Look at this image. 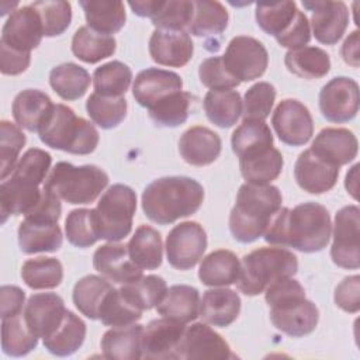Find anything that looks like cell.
Returning <instances> with one entry per match:
<instances>
[{
	"mask_svg": "<svg viewBox=\"0 0 360 360\" xmlns=\"http://www.w3.org/2000/svg\"><path fill=\"white\" fill-rule=\"evenodd\" d=\"M131 82V69L120 60L107 62L93 73L94 93L105 97H124Z\"/></svg>",
	"mask_w": 360,
	"mask_h": 360,
	"instance_id": "obj_45",
	"label": "cell"
},
{
	"mask_svg": "<svg viewBox=\"0 0 360 360\" xmlns=\"http://www.w3.org/2000/svg\"><path fill=\"white\" fill-rule=\"evenodd\" d=\"M240 271L238 256L226 249H218L207 255L198 269V278L208 287H225L236 283Z\"/></svg>",
	"mask_w": 360,
	"mask_h": 360,
	"instance_id": "obj_30",
	"label": "cell"
},
{
	"mask_svg": "<svg viewBox=\"0 0 360 360\" xmlns=\"http://www.w3.org/2000/svg\"><path fill=\"white\" fill-rule=\"evenodd\" d=\"M184 329V323L169 318L150 321L142 332L141 359H177V346Z\"/></svg>",
	"mask_w": 360,
	"mask_h": 360,
	"instance_id": "obj_16",
	"label": "cell"
},
{
	"mask_svg": "<svg viewBox=\"0 0 360 360\" xmlns=\"http://www.w3.org/2000/svg\"><path fill=\"white\" fill-rule=\"evenodd\" d=\"M360 210L357 205H346L336 212L333 224V242L330 257L342 269L357 270L360 267Z\"/></svg>",
	"mask_w": 360,
	"mask_h": 360,
	"instance_id": "obj_9",
	"label": "cell"
},
{
	"mask_svg": "<svg viewBox=\"0 0 360 360\" xmlns=\"http://www.w3.org/2000/svg\"><path fill=\"white\" fill-rule=\"evenodd\" d=\"M335 304L349 312L356 314L360 309V277L357 274L343 278L335 288Z\"/></svg>",
	"mask_w": 360,
	"mask_h": 360,
	"instance_id": "obj_59",
	"label": "cell"
},
{
	"mask_svg": "<svg viewBox=\"0 0 360 360\" xmlns=\"http://www.w3.org/2000/svg\"><path fill=\"white\" fill-rule=\"evenodd\" d=\"M228 72L239 82L259 79L267 69L269 53L256 38L239 35L231 39L222 56Z\"/></svg>",
	"mask_w": 360,
	"mask_h": 360,
	"instance_id": "obj_10",
	"label": "cell"
},
{
	"mask_svg": "<svg viewBox=\"0 0 360 360\" xmlns=\"http://www.w3.org/2000/svg\"><path fill=\"white\" fill-rule=\"evenodd\" d=\"M200 292L195 287L176 284L167 288L156 311L163 318L188 323L200 316Z\"/></svg>",
	"mask_w": 360,
	"mask_h": 360,
	"instance_id": "obj_28",
	"label": "cell"
},
{
	"mask_svg": "<svg viewBox=\"0 0 360 360\" xmlns=\"http://www.w3.org/2000/svg\"><path fill=\"white\" fill-rule=\"evenodd\" d=\"M202 186L186 176H167L149 183L142 193V210L155 224L169 225L198 211Z\"/></svg>",
	"mask_w": 360,
	"mask_h": 360,
	"instance_id": "obj_2",
	"label": "cell"
},
{
	"mask_svg": "<svg viewBox=\"0 0 360 360\" xmlns=\"http://www.w3.org/2000/svg\"><path fill=\"white\" fill-rule=\"evenodd\" d=\"M96 215L100 239L120 242L129 235L136 211V194L125 184H112L97 202Z\"/></svg>",
	"mask_w": 360,
	"mask_h": 360,
	"instance_id": "obj_8",
	"label": "cell"
},
{
	"mask_svg": "<svg viewBox=\"0 0 360 360\" xmlns=\"http://www.w3.org/2000/svg\"><path fill=\"white\" fill-rule=\"evenodd\" d=\"M181 89L183 80L177 73L159 68H148L136 75L132 96L139 105L149 110L165 97L181 91Z\"/></svg>",
	"mask_w": 360,
	"mask_h": 360,
	"instance_id": "obj_20",
	"label": "cell"
},
{
	"mask_svg": "<svg viewBox=\"0 0 360 360\" xmlns=\"http://www.w3.org/2000/svg\"><path fill=\"white\" fill-rule=\"evenodd\" d=\"M165 248L172 267L188 270L201 260L207 249V233L198 222L186 221L172 228Z\"/></svg>",
	"mask_w": 360,
	"mask_h": 360,
	"instance_id": "obj_11",
	"label": "cell"
},
{
	"mask_svg": "<svg viewBox=\"0 0 360 360\" xmlns=\"http://www.w3.org/2000/svg\"><path fill=\"white\" fill-rule=\"evenodd\" d=\"M276 100V89L267 82H259L250 86L242 101L243 121H264L273 108Z\"/></svg>",
	"mask_w": 360,
	"mask_h": 360,
	"instance_id": "obj_53",
	"label": "cell"
},
{
	"mask_svg": "<svg viewBox=\"0 0 360 360\" xmlns=\"http://www.w3.org/2000/svg\"><path fill=\"white\" fill-rule=\"evenodd\" d=\"M120 290L141 311H146L155 308L162 301L167 291V285L162 277L149 274L121 285Z\"/></svg>",
	"mask_w": 360,
	"mask_h": 360,
	"instance_id": "obj_48",
	"label": "cell"
},
{
	"mask_svg": "<svg viewBox=\"0 0 360 360\" xmlns=\"http://www.w3.org/2000/svg\"><path fill=\"white\" fill-rule=\"evenodd\" d=\"M132 11L139 17H149L152 18L156 13L160 0H141V1H129L128 3Z\"/></svg>",
	"mask_w": 360,
	"mask_h": 360,
	"instance_id": "obj_63",
	"label": "cell"
},
{
	"mask_svg": "<svg viewBox=\"0 0 360 360\" xmlns=\"http://www.w3.org/2000/svg\"><path fill=\"white\" fill-rule=\"evenodd\" d=\"M309 149L328 163L340 167L354 160L359 142L356 135L346 128H323Z\"/></svg>",
	"mask_w": 360,
	"mask_h": 360,
	"instance_id": "obj_24",
	"label": "cell"
},
{
	"mask_svg": "<svg viewBox=\"0 0 360 360\" xmlns=\"http://www.w3.org/2000/svg\"><path fill=\"white\" fill-rule=\"evenodd\" d=\"M42 190L38 184L10 176L0 184L1 224L10 215H27L41 200Z\"/></svg>",
	"mask_w": 360,
	"mask_h": 360,
	"instance_id": "obj_26",
	"label": "cell"
},
{
	"mask_svg": "<svg viewBox=\"0 0 360 360\" xmlns=\"http://www.w3.org/2000/svg\"><path fill=\"white\" fill-rule=\"evenodd\" d=\"M312 11L311 27L318 42L335 45L343 37L349 24V8L343 1H302Z\"/></svg>",
	"mask_w": 360,
	"mask_h": 360,
	"instance_id": "obj_17",
	"label": "cell"
},
{
	"mask_svg": "<svg viewBox=\"0 0 360 360\" xmlns=\"http://www.w3.org/2000/svg\"><path fill=\"white\" fill-rule=\"evenodd\" d=\"M283 195L276 186H240L236 202L229 214V229L240 243H252L264 235L271 218L281 208Z\"/></svg>",
	"mask_w": 360,
	"mask_h": 360,
	"instance_id": "obj_3",
	"label": "cell"
},
{
	"mask_svg": "<svg viewBox=\"0 0 360 360\" xmlns=\"http://www.w3.org/2000/svg\"><path fill=\"white\" fill-rule=\"evenodd\" d=\"M31 6L38 11L41 17L45 37L60 35L70 25L72 6L69 1L39 0L31 3Z\"/></svg>",
	"mask_w": 360,
	"mask_h": 360,
	"instance_id": "obj_54",
	"label": "cell"
},
{
	"mask_svg": "<svg viewBox=\"0 0 360 360\" xmlns=\"http://www.w3.org/2000/svg\"><path fill=\"white\" fill-rule=\"evenodd\" d=\"M198 76L201 83L211 90H228L240 84V82L225 68L222 56L204 59L198 68Z\"/></svg>",
	"mask_w": 360,
	"mask_h": 360,
	"instance_id": "obj_57",
	"label": "cell"
},
{
	"mask_svg": "<svg viewBox=\"0 0 360 360\" xmlns=\"http://www.w3.org/2000/svg\"><path fill=\"white\" fill-rule=\"evenodd\" d=\"M108 184L107 173L94 165L73 166L59 162L44 183V188L69 204H90Z\"/></svg>",
	"mask_w": 360,
	"mask_h": 360,
	"instance_id": "obj_7",
	"label": "cell"
},
{
	"mask_svg": "<svg viewBox=\"0 0 360 360\" xmlns=\"http://www.w3.org/2000/svg\"><path fill=\"white\" fill-rule=\"evenodd\" d=\"M31 62V52H21L0 44V70L3 75L15 76L27 70Z\"/></svg>",
	"mask_w": 360,
	"mask_h": 360,
	"instance_id": "obj_60",
	"label": "cell"
},
{
	"mask_svg": "<svg viewBox=\"0 0 360 360\" xmlns=\"http://www.w3.org/2000/svg\"><path fill=\"white\" fill-rule=\"evenodd\" d=\"M278 139L290 146L305 145L314 134V121L309 110L298 100L285 98L278 103L271 117Z\"/></svg>",
	"mask_w": 360,
	"mask_h": 360,
	"instance_id": "obj_13",
	"label": "cell"
},
{
	"mask_svg": "<svg viewBox=\"0 0 360 360\" xmlns=\"http://www.w3.org/2000/svg\"><path fill=\"white\" fill-rule=\"evenodd\" d=\"M270 321L283 333L301 338L315 330L319 319L316 305L305 298L304 287L292 277H283L266 290Z\"/></svg>",
	"mask_w": 360,
	"mask_h": 360,
	"instance_id": "obj_4",
	"label": "cell"
},
{
	"mask_svg": "<svg viewBox=\"0 0 360 360\" xmlns=\"http://www.w3.org/2000/svg\"><path fill=\"white\" fill-rule=\"evenodd\" d=\"M222 149L218 134L207 127L188 128L179 141V150L184 162L191 166H208L217 160Z\"/></svg>",
	"mask_w": 360,
	"mask_h": 360,
	"instance_id": "obj_25",
	"label": "cell"
},
{
	"mask_svg": "<svg viewBox=\"0 0 360 360\" xmlns=\"http://www.w3.org/2000/svg\"><path fill=\"white\" fill-rule=\"evenodd\" d=\"M194 13V3L188 0H160V4L153 14L152 24L156 30L184 31L190 25Z\"/></svg>",
	"mask_w": 360,
	"mask_h": 360,
	"instance_id": "obj_52",
	"label": "cell"
},
{
	"mask_svg": "<svg viewBox=\"0 0 360 360\" xmlns=\"http://www.w3.org/2000/svg\"><path fill=\"white\" fill-rule=\"evenodd\" d=\"M38 336L30 329L21 314L1 319V347L7 356L22 357L38 345Z\"/></svg>",
	"mask_w": 360,
	"mask_h": 360,
	"instance_id": "obj_41",
	"label": "cell"
},
{
	"mask_svg": "<svg viewBox=\"0 0 360 360\" xmlns=\"http://www.w3.org/2000/svg\"><path fill=\"white\" fill-rule=\"evenodd\" d=\"M52 107L53 103L48 94L41 90L27 89L15 96L11 111L20 128L38 132Z\"/></svg>",
	"mask_w": 360,
	"mask_h": 360,
	"instance_id": "obj_29",
	"label": "cell"
},
{
	"mask_svg": "<svg viewBox=\"0 0 360 360\" xmlns=\"http://www.w3.org/2000/svg\"><path fill=\"white\" fill-rule=\"evenodd\" d=\"M44 37L42 21L38 11L31 6H22L11 11L1 30L0 44L21 52H31Z\"/></svg>",
	"mask_w": 360,
	"mask_h": 360,
	"instance_id": "obj_15",
	"label": "cell"
},
{
	"mask_svg": "<svg viewBox=\"0 0 360 360\" xmlns=\"http://www.w3.org/2000/svg\"><path fill=\"white\" fill-rule=\"evenodd\" d=\"M111 288V281L103 276H84L73 287V304L86 318L98 319L100 308Z\"/></svg>",
	"mask_w": 360,
	"mask_h": 360,
	"instance_id": "obj_37",
	"label": "cell"
},
{
	"mask_svg": "<svg viewBox=\"0 0 360 360\" xmlns=\"http://www.w3.org/2000/svg\"><path fill=\"white\" fill-rule=\"evenodd\" d=\"M143 326L138 323L112 326L101 338L103 356L107 359L135 360L141 359V339Z\"/></svg>",
	"mask_w": 360,
	"mask_h": 360,
	"instance_id": "obj_31",
	"label": "cell"
},
{
	"mask_svg": "<svg viewBox=\"0 0 360 360\" xmlns=\"http://www.w3.org/2000/svg\"><path fill=\"white\" fill-rule=\"evenodd\" d=\"M194 3V13L188 25V32L195 37L219 35L228 25V11L219 1L197 0Z\"/></svg>",
	"mask_w": 360,
	"mask_h": 360,
	"instance_id": "obj_43",
	"label": "cell"
},
{
	"mask_svg": "<svg viewBox=\"0 0 360 360\" xmlns=\"http://www.w3.org/2000/svg\"><path fill=\"white\" fill-rule=\"evenodd\" d=\"M359 84L356 80L339 76L329 80L319 93V110L330 122L343 124L359 112Z\"/></svg>",
	"mask_w": 360,
	"mask_h": 360,
	"instance_id": "obj_12",
	"label": "cell"
},
{
	"mask_svg": "<svg viewBox=\"0 0 360 360\" xmlns=\"http://www.w3.org/2000/svg\"><path fill=\"white\" fill-rule=\"evenodd\" d=\"M339 169L335 165L316 156L311 149L300 153L295 166L294 177L297 184L309 194H322L335 187Z\"/></svg>",
	"mask_w": 360,
	"mask_h": 360,
	"instance_id": "obj_21",
	"label": "cell"
},
{
	"mask_svg": "<svg viewBox=\"0 0 360 360\" xmlns=\"http://www.w3.org/2000/svg\"><path fill=\"white\" fill-rule=\"evenodd\" d=\"M311 39V27L307 15L298 10L295 18L288 25V28L276 37V41L288 49H298L305 46Z\"/></svg>",
	"mask_w": 360,
	"mask_h": 360,
	"instance_id": "obj_58",
	"label": "cell"
},
{
	"mask_svg": "<svg viewBox=\"0 0 360 360\" xmlns=\"http://www.w3.org/2000/svg\"><path fill=\"white\" fill-rule=\"evenodd\" d=\"M93 266L104 278L121 285L142 277V269L131 260L127 245L117 242L97 248L93 255Z\"/></svg>",
	"mask_w": 360,
	"mask_h": 360,
	"instance_id": "obj_19",
	"label": "cell"
},
{
	"mask_svg": "<svg viewBox=\"0 0 360 360\" xmlns=\"http://www.w3.org/2000/svg\"><path fill=\"white\" fill-rule=\"evenodd\" d=\"M65 302L55 292L32 294L22 311L27 325L38 338H48L62 323L66 314Z\"/></svg>",
	"mask_w": 360,
	"mask_h": 360,
	"instance_id": "obj_18",
	"label": "cell"
},
{
	"mask_svg": "<svg viewBox=\"0 0 360 360\" xmlns=\"http://www.w3.org/2000/svg\"><path fill=\"white\" fill-rule=\"evenodd\" d=\"M86 338V323L72 311H66L58 329L44 339V346L49 353L66 357L80 349Z\"/></svg>",
	"mask_w": 360,
	"mask_h": 360,
	"instance_id": "obj_35",
	"label": "cell"
},
{
	"mask_svg": "<svg viewBox=\"0 0 360 360\" xmlns=\"http://www.w3.org/2000/svg\"><path fill=\"white\" fill-rule=\"evenodd\" d=\"M21 278L32 290H51L62 283L63 267L55 257L28 259L21 267Z\"/></svg>",
	"mask_w": 360,
	"mask_h": 360,
	"instance_id": "obj_44",
	"label": "cell"
},
{
	"mask_svg": "<svg viewBox=\"0 0 360 360\" xmlns=\"http://www.w3.org/2000/svg\"><path fill=\"white\" fill-rule=\"evenodd\" d=\"M194 45L186 31L155 30L149 39L150 58L163 66L181 68L188 63Z\"/></svg>",
	"mask_w": 360,
	"mask_h": 360,
	"instance_id": "obj_23",
	"label": "cell"
},
{
	"mask_svg": "<svg viewBox=\"0 0 360 360\" xmlns=\"http://www.w3.org/2000/svg\"><path fill=\"white\" fill-rule=\"evenodd\" d=\"M332 222L328 210L318 202H302L280 208L271 218L264 240L278 248H292L304 253L321 252L330 239Z\"/></svg>",
	"mask_w": 360,
	"mask_h": 360,
	"instance_id": "obj_1",
	"label": "cell"
},
{
	"mask_svg": "<svg viewBox=\"0 0 360 360\" xmlns=\"http://www.w3.org/2000/svg\"><path fill=\"white\" fill-rule=\"evenodd\" d=\"M89 72L72 62L55 66L49 73V84L63 100L73 101L83 97L90 86Z\"/></svg>",
	"mask_w": 360,
	"mask_h": 360,
	"instance_id": "obj_39",
	"label": "cell"
},
{
	"mask_svg": "<svg viewBox=\"0 0 360 360\" xmlns=\"http://www.w3.org/2000/svg\"><path fill=\"white\" fill-rule=\"evenodd\" d=\"M207 118L219 128L236 124L242 114V98L236 90H210L204 97Z\"/></svg>",
	"mask_w": 360,
	"mask_h": 360,
	"instance_id": "obj_38",
	"label": "cell"
},
{
	"mask_svg": "<svg viewBox=\"0 0 360 360\" xmlns=\"http://www.w3.org/2000/svg\"><path fill=\"white\" fill-rule=\"evenodd\" d=\"M298 270L297 256L283 248H259L243 256L236 285L240 292L255 297L271 283L292 277Z\"/></svg>",
	"mask_w": 360,
	"mask_h": 360,
	"instance_id": "obj_6",
	"label": "cell"
},
{
	"mask_svg": "<svg viewBox=\"0 0 360 360\" xmlns=\"http://www.w3.org/2000/svg\"><path fill=\"white\" fill-rule=\"evenodd\" d=\"M240 298L236 291L229 288L207 290L200 301V316L208 325L225 328L239 315Z\"/></svg>",
	"mask_w": 360,
	"mask_h": 360,
	"instance_id": "obj_27",
	"label": "cell"
},
{
	"mask_svg": "<svg viewBox=\"0 0 360 360\" xmlns=\"http://www.w3.org/2000/svg\"><path fill=\"white\" fill-rule=\"evenodd\" d=\"M343 60L353 66L359 68L360 65V41H359V31H353L343 42L340 49Z\"/></svg>",
	"mask_w": 360,
	"mask_h": 360,
	"instance_id": "obj_62",
	"label": "cell"
},
{
	"mask_svg": "<svg viewBox=\"0 0 360 360\" xmlns=\"http://www.w3.org/2000/svg\"><path fill=\"white\" fill-rule=\"evenodd\" d=\"M176 354L181 360H224L233 357L228 342L202 322L193 323L184 329Z\"/></svg>",
	"mask_w": 360,
	"mask_h": 360,
	"instance_id": "obj_14",
	"label": "cell"
},
{
	"mask_svg": "<svg viewBox=\"0 0 360 360\" xmlns=\"http://www.w3.org/2000/svg\"><path fill=\"white\" fill-rule=\"evenodd\" d=\"M51 163L52 158L48 152L39 148H31L20 158L10 176L41 186L46 180Z\"/></svg>",
	"mask_w": 360,
	"mask_h": 360,
	"instance_id": "obj_56",
	"label": "cell"
},
{
	"mask_svg": "<svg viewBox=\"0 0 360 360\" xmlns=\"http://www.w3.org/2000/svg\"><path fill=\"white\" fill-rule=\"evenodd\" d=\"M127 107L124 97H105L97 93L90 94L86 101V111L90 120L103 129L118 127L127 115Z\"/></svg>",
	"mask_w": 360,
	"mask_h": 360,
	"instance_id": "obj_47",
	"label": "cell"
},
{
	"mask_svg": "<svg viewBox=\"0 0 360 360\" xmlns=\"http://www.w3.org/2000/svg\"><path fill=\"white\" fill-rule=\"evenodd\" d=\"M62 231L58 221L25 215L18 226V245L22 253L56 252L62 246Z\"/></svg>",
	"mask_w": 360,
	"mask_h": 360,
	"instance_id": "obj_22",
	"label": "cell"
},
{
	"mask_svg": "<svg viewBox=\"0 0 360 360\" xmlns=\"http://www.w3.org/2000/svg\"><path fill=\"white\" fill-rule=\"evenodd\" d=\"M68 240L77 248H89L100 239L96 210L79 208L68 214L65 221Z\"/></svg>",
	"mask_w": 360,
	"mask_h": 360,
	"instance_id": "obj_49",
	"label": "cell"
},
{
	"mask_svg": "<svg viewBox=\"0 0 360 360\" xmlns=\"http://www.w3.org/2000/svg\"><path fill=\"white\" fill-rule=\"evenodd\" d=\"M84 11L87 27L104 35L118 32L127 20L122 1L82 0L79 3Z\"/></svg>",
	"mask_w": 360,
	"mask_h": 360,
	"instance_id": "obj_32",
	"label": "cell"
},
{
	"mask_svg": "<svg viewBox=\"0 0 360 360\" xmlns=\"http://www.w3.org/2000/svg\"><path fill=\"white\" fill-rule=\"evenodd\" d=\"M142 312L118 288H111L98 314V319L105 326H124L135 323L142 318Z\"/></svg>",
	"mask_w": 360,
	"mask_h": 360,
	"instance_id": "obj_51",
	"label": "cell"
},
{
	"mask_svg": "<svg viewBox=\"0 0 360 360\" xmlns=\"http://www.w3.org/2000/svg\"><path fill=\"white\" fill-rule=\"evenodd\" d=\"M25 292L17 285H3L0 288V315L10 318L24 311Z\"/></svg>",
	"mask_w": 360,
	"mask_h": 360,
	"instance_id": "obj_61",
	"label": "cell"
},
{
	"mask_svg": "<svg viewBox=\"0 0 360 360\" xmlns=\"http://www.w3.org/2000/svg\"><path fill=\"white\" fill-rule=\"evenodd\" d=\"M357 170H359V165H354L352 167L350 172H347L346 174V180H345V186L347 193H350L353 195V198H357Z\"/></svg>",
	"mask_w": 360,
	"mask_h": 360,
	"instance_id": "obj_64",
	"label": "cell"
},
{
	"mask_svg": "<svg viewBox=\"0 0 360 360\" xmlns=\"http://www.w3.org/2000/svg\"><path fill=\"white\" fill-rule=\"evenodd\" d=\"M117 42L112 35H104L93 31L87 25L76 30L72 38V52L86 63H97L101 59L112 56Z\"/></svg>",
	"mask_w": 360,
	"mask_h": 360,
	"instance_id": "obj_40",
	"label": "cell"
},
{
	"mask_svg": "<svg viewBox=\"0 0 360 360\" xmlns=\"http://www.w3.org/2000/svg\"><path fill=\"white\" fill-rule=\"evenodd\" d=\"M25 135L18 125L3 120L0 122V160H1V180H6L8 174L15 169L18 155L25 145Z\"/></svg>",
	"mask_w": 360,
	"mask_h": 360,
	"instance_id": "obj_55",
	"label": "cell"
},
{
	"mask_svg": "<svg viewBox=\"0 0 360 360\" xmlns=\"http://www.w3.org/2000/svg\"><path fill=\"white\" fill-rule=\"evenodd\" d=\"M297 13L298 8L294 1L257 3L256 22L266 34L276 38L288 28Z\"/></svg>",
	"mask_w": 360,
	"mask_h": 360,
	"instance_id": "obj_50",
	"label": "cell"
},
{
	"mask_svg": "<svg viewBox=\"0 0 360 360\" xmlns=\"http://www.w3.org/2000/svg\"><path fill=\"white\" fill-rule=\"evenodd\" d=\"M232 150L238 158L266 150L273 146V134L264 121H243L232 134Z\"/></svg>",
	"mask_w": 360,
	"mask_h": 360,
	"instance_id": "obj_42",
	"label": "cell"
},
{
	"mask_svg": "<svg viewBox=\"0 0 360 360\" xmlns=\"http://www.w3.org/2000/svg\"><path fill=\"white\" fill-rule=\"evenodd\" d=\"M283 155L274 146L239 158V169L246 180L252 184H270L283 170Z\"/></svg>",
	"mask_w": 360,
	"mask_h": 360,
	"instance_id": "obj_34",
	"label": "cell"
},
{
	"mask_svg": "<svg viewBox=\"0 0 360 360\" xmlns=\"http://www.w3.org/2000/svg\"><path fill=\"white\" fill-rule=\"evenodd\" d=\"M193 96L187 91L173 93L149 108V117L158 127L174 128L186 122L190 115Z\"/></svg>",
	"mask_w": 360,
	"mask_h": 360,
	"instance_id": "obj_46",
	"label": "cell"
},
{
	"mask_svg": "<svg viewBox=\"0 0 360 360\" xmlns=\"http://www.w3.org/2000/svg\"><path fill=\"white\" fill-rule=\"evenodd\" d=\"M127 249L131 260L142 270H155L162 264V236L149 225H141L136 228L127 245Z\"/></svg>",
	"mask_w": 360,
	"mask_h": 360,
	"instance_id": "obj_33",
	"label": "cell"
},
{
	"mask_svg": "<svg viewBox=\"0 0 360 360\" xmlns=\"http://www.w3.org/2000/svg\"><path fill=\"white\" fill-rule=\"evenodd\" d=\"M287 69L302 79H321L330 70V58L322 48L302 46L290 49L284 56Z\"/></svg>",
	"mask_w": 360,
	"mask_h": 360,
	"instance_id": "obj_36",
	"label": "cell"
},
{
	"mask_svg": "<svg viewBox=\"0 0 360 360\" xmlns=\"http://www.w3.org/2000/svg\"><path fill=\"white\" fill-rule=\"evenodd\" d=\"M38 135L46 146L73 155L94 152L100 139L96 127L65 104H53Z\"/></svg>",
	"mask_w": 360,
	"mask_h": 360,
	"instance_id": "obj_5",
	"label": "cell"
}]
</instances>
